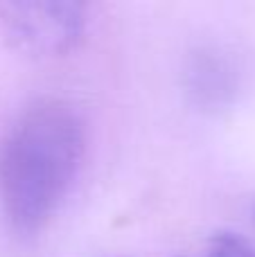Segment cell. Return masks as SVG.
I'll use <instances>...</instances> for the list:
<instances>
[{"label": "cell", "mask_w": 255, "mask_h": 257, "mask_svg": "<svg viewBox=\"0 0 255 257\" xmlns=\"http://www.w3.org/2000/svg\"><path fill=\"white\" fill-rule=\"evenodd\" d=\"M206 257H255L251 241L244 239L239 232H217L210 239Z\"/></svg>", "instance_id": "cell-4"}, {"label": "cell", "mask_w": 255, "mask_h": 257, "mask_svg": "<svg viewBox=\"0 0 255 257\" xmlns=\"http://www.w3.org/2000/svg\"><path fill=\"white\" fill-rule=\"evenodd\" d=\"M86 154V122L75 104L39 97L0 138V208L9 228L32 237L68 196Z\"/></svg>", "instance_id": "cell-1"}, {"label": "cell", "mask_w": 255, "mask_h": 257, "mask_svg": "<svg viewBox=\"0 0 255 257\" xmlns=\"http://www.w3.org/2000/svg\"><path fill=\"white\" fill-rule=\"evenodd\" d=\"M185 93L201 111H224L237 99L242 88V70L230 52L203 45L188 57L183 72Z\"/></svg>", "instance_id": "cell-3"}, {"label": "cell", "mask_w": 255, "mask_h": 257, "mask_svg": "<svg viewBox=\"0 0 255 257\" xmlns=\"http://www.w3.org/2000/svg\"><path fill=\"white\" fill-rule=\"evenodd\" d=\"M88 7L79 0H5L0 30L12 48L34 59L66 57L84 39Z\"/></svg>", "instance_id": "cell-2"}]
</instances>
